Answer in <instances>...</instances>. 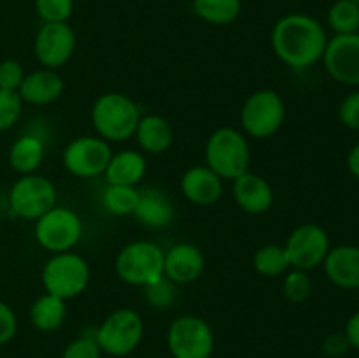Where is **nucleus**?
I'll use <instances>...</instances> for the list:
<instances>
[{"mask_svg": "<svg viewBox=\"0 0 359 358\" xmlns=\"http://www.w3.org/2000/svg\"><path fill=\"white\" fill-rule=\"evenodd\" d=\"M112 157L111 144L102 137L83 135L70 140L63 150V167L81 179L102 175Z\"/></svg>", "mask_w": 359, "mask_h": 358, "instance_id": "11", "label": "nucleus"}, {"mask_svg": "<svg viewBox=\"0 0 359 358\" xmlns=\"http://www.w3.org/2000/svg\"><path fill=\"white\" fill-rule=\"evenodd\" d=\"M140 150L149 154H161L172 146L174 130L167 118L160 114H144L137 125L135 135Z\"/></svg>", "mask_w": 359, "mask_h": 358, "instance_id": "22", "label": "nucleus"}, {"mask_svg": "<svg viewBox=\"0 0 359 358\" xmlns=\"http://www.w3.org/2000/svg\"><path fill=\"white\" fill-rule=\"evenodd\" d=\"M83 237V221L76 211L55 206L37 218L35 239L49 253L70 251Z\"/></svg>", "mask_w": 359, "mask_h": 358, "instance_id": "8", "label": "nucleus"}, {"mask_svg": "<svg viewBox=\"0 0 359 358\" xmlns=\"http://www.w3.org/2000/svg\"><path fill=\"white\" fill-rule=\"evenodd\" d=\"M18 330V319L9 304L0 300V344H7Z\"/></svg>", "mask_w": 359, "mask_h": 358, "instance_id": "36", "label": "nucleus"}, {"mask_svg": "<svg viewBox=\"0 0 359 358\" xmlns=\"http://www.w3.org/2000/svg\"><path fill=\"white\" fill-rule=\"evenodd\" d=\"M325 274L335 286L344 290L359 288V246L342 244L328 251L325 262Z\"/></svg>", "mask_w": 359, "mask_h": 358, "instance_id": "18", "label": "nucleus"}, {"mask_svg": "<svg viewBox=\"0 0 359 358\" xmlns=\"http://www.w3.org/2000/svg\"><path fill=\"white\" fill-rule=\"evenodd\" d=\"M284 249H286L291 269L309 272L323 265L332 246H330V237L325 228L316 223H304L291 232Z\"/></svg>", "mask_w": 359, "mask_h": 358, "instance_id": "12", "label": "nucleus"}, {"mask_svg": "<svg viewBox=\"0 0 359 358\" xmlns=\"http://www.w3.org/2000/svg\"><path fill=\"white\" fill-rule=\"evenodd\" d=\"M286 119V105L276 90L263 88L245 98L241 109L244 132L255 139H269L277 133Z\"/></svg>", "mask_w": 359, "mask_h": 358, "instance_id": "6", "label": "nucleus"}, {"mask_svg": "<svg viewBox=\"0 0 359 358\" xmlns=\"http://www.w3.org/2000/svg\"><path fill=\"white\" fill-rule=\"evenodd\" d=\"M165 251L151 241H135L123 246L114 269L119 279L132 286H147L163 276Z\"/></svg>", "mask_w": 359, "mask_h": 358, "instance_id": "4", "label": "nucleus"}, {"mask_svg": "<svg viewBox=\"0 0 359 358\" xmlns=\"http://www.w3.org/2000/svg\"><path fill=\"white\" fill-rule=\"evenodd\" d=\"M347 171L351 172V175L359 179V142L354 144L347 153Z\"/></svg>", "mask_w": 359, "mask_h": 358, "instance_id": "39", "label": "nucleus"}, {"mask_svg": "<svg viewBox=\"0 0 359 358\" xmlns=\"http://www.w3.org/2000/svg\"><path fill=\"white\" fill-rule=\"evenodd\" d=\"M67 316V304L63 298L44 293L35 298L30 307V321L41 332H55L63 325Z\"/></svg>", "mask_w": 359, "mask_h": 358, "instance_id": "24", "label": "nucleus"}, {"mask_svg": "<svg viewBox=\"0 0 359 358\" xmlns=\"http://www.w3.org/2000/svg\"><path fill=\"white\" fill-rule=\"evenodd\" d=\"M147 171V161L140 151L123 150L112 153L104 175L107 185L137 186L144 179Z\"/></svg>", "mask_w": 359, "mask_h": 358, "instance_id": "21", "label": "nucleus"}, {"mask_svg": "<svg viewBox=\"0 0 359 358\" xmlns=\"http://www.w3.org/2000/svg\"><path fill=\"white\" fill-rule=\"evenodd\" d=\"M207 167L221 179H237L249 171L251 151L244 133L231 126H221L210 133L205 144Z\"/></svg>", "mask_w": 359, "mask_h": 358, "instance_id": "3", "label": "nucleus"}, {"mask_svg": "<svg viewBox=\"0 0 359 358\" xmlns=\"http://www.w3.org/2000/svg\"><path fill=\"white\" fill-rule=\"evenodd\" d=\"M44 142L41 137L25 133L18 137L9 147V165L21 175L35 174L44 160Z\"/></svg>", "mask_w": 359, "mask_h": 358, "instance_id": "23", "label": "nucleus"}, {"mask_svg": "<svg viewBox=\"0 0 359 358\" xmlns=\"http://www.w3.org/2000/svg\"><path fill=\"white\" fill-rule=\"evenodd\" d=\"M140 109L133 98L119 91L100 95L91 107V123L98 137L107 142H123L135 135Z\"/></svg>", "mask_w": 359, "mask_h": 358, "instance_id": "2", "label": "nucleus"}, {"mask_svg": "<svg viewBox=\"0 0 359 358\" xmlns=\"http://www.w3.org/2000/svg\"><path fill=\"white\" fill-rule=\"evenodd\" d=\"M62 76L53 69H39L27 74L18 88V95L21 100L32 105H48L58 100L63 93Z\"/></svg>", "mask_w": 359, "mask_h": 358, "instance_id": "19", "label": "nucleus"}, {"mask_svg": "<svg viewBox=\"0 0 359 358\" xmlns=\"http://www.w3.org/2000/svg\"><path fill=\"white\" fill-rule=\"evenodd\" d=\"M356 291H358V300H359V288H358V290H356Z\"/></svg>", "mask_w": 359, "mask_h": 358, "instance_id": "40", "label": "nucleus"}, {"mask_svg": "<svg viewBox=\"0 0 359 358\" xmlns=\"http://www.w3.org/2000/svg\"><path fill=\"white\" fill-rule=\"evenodd\" d=\"M144 336V321L135 309L123 307L112 311L95 332L102 351L112 357L130 354L140 344Z\"/></svg>", "mask_w": 359, "mask_h": 358, "instance_id": "7", "label": "nucleus"}, {"mask_svg": "<svg viewBox=\"0 0 359 358\" xmlns=\"http://www.w3.org/2000/svg\"><path fill=\"white\" fill-rule=\"evenodd\" d=\"M168 347L174 358H210L214 350L212 329L198 316H179L168 329Z\"/></svg>", "mask_w": 359, "mask_h": 358, "instance_id": "10", "label": "nucleus"}, {"mask_svg": "<svg viewBox=\"0 0 359 358\" xmlns=\"http://www.w3.org/2000/svg\"><path fill=\"white\" fill-rule=\"evenodd\" d=\"M100 346H98L97 339L93 337H79V339L72 340L69 346L63 351V358H100Z\"/></svg>", "mask_w": 359, "mask_h": 358, "instance_id": "34", "label": "nucleus"}, {"mask_svg": "<svg viewBox=\"0 0 359 358\" xmlns=\"http://www.w3.org/2000/svg\"><path fill=\"white\" fill-rule=\"evenodd\" d=\"M277 58L294 70H304L323 60L328 35L316 18L291 13L277 20L270 35Z\"/></svg>", "mask_w": 359, "mask_h": 358, "instance_id": "1", "label": "nucleus"}, {"mask_svg": "<svg viewBox=\"0 0 359 358\" xmlns=\"http://www.w3.org/2000/svg\"><path fill=\"white\" fill-rule=\"evenodd\" d=\"M35 11L44 23H65L74 13V0H35Z\"/></svg>", "mask_w": 359, "mask_h": 358, "instance_id": "31", "label": "nucleus"}, {"mask_svg": "<svg viewBox=\"0 0 359 358\" xmlns=\"http://www.w3.org/2000/svg\"><path fill=\"white\" fill-rule=\"evenodd\" d=\"M25 69L18 60H4L0 62V90L18 91L25 79Z\"/></svg>", "mask_w": 359, "mask_h": 358, "instance_id": "33", "label": "nucleus"}, {"mask_svg": "<svg viewBox=\"0 0 359 358\" xmlns=\"http://www.w3.org/2000/svg\"><path fill=\"white\" fill-rule=\"evenodd\" d=\"M283 293L293 304H302L312 293V281L305 270L291 269L284 274Z\"/></svg>", "mask_w": 359, "mask_h": 358, "instance_id": "29", "label": "nucleus"}, {"mask_svg": "<svg viewBox=\"0 0 359 358\" xmlns=\"http://www.w3.org/2000/svg\"><path fill=\"white\" fill-rule=\"evenodd\" d=\"M328 25L335 35L358 34L359 32V4L354 0H337L328 11Z\"/></svg>", "mask_w": 359, "mask_h": 358, "instance_id": "28", "label": "nucleus"}, {"mask_svg": "<svg viewBox=\"0 0 359 358\" xmlns=\"http://www.w3.org/2000/svg\"><path fill=\"white\" fill-rule=\"evenodd\" d=\"M339 118L344 126L351 130H359V90L347 95L339 107Z\"/></svg>", "mask_w": 359, "mask_h": 358, "instance_id": "35", "label": "nucleus"}, {"mask_svg": "<svg viewBox=\"0 0 359 358\" xmlns=\"http://www.w3.org/2000/svg\"><path fill=\"white\" fill-rule=\"evenodd\" d=\"M205 269V258L198 246L191 242L175 244L165 253L163 276L175 284H188L198 279Z\"/></svg>", "mask_w": 359, "mask_h": 358, "instance_id": "15", "label": "nucleus"}, {"mask_svg": "<svg viewBox=\"0 0 359 358\" xmlns=\"http://www.w3.org/2000/svg\"><path fill=\"white\" fill-rule=\"evenodd\" d=\"M135 220L147 228H165L174 221V202L160 188L140 190L139 204L133 213Z\"/></svg>", "mask_w": 359, "mask_h": 358, "instance_id": "20", "label": "nucleus"}, {"mask_svg": "<svg viewBox=\"0 0 359 358\" xmlns=\"http://www.w3.org/2000/svg\"><path fill=\"white\" fill-rule=\"evenodd\" d=\"M344 333H346L347 339H349L351 347H356V350H359V311L354 312V314L347 319V325H346V330H344Z\"/></svg>", "mask_w": 359, "mask_h": 358, "instance_id": "38", "label": "nucleus"}, {"mask_svg": "<svg viewBox=\"0 0 359 358\" xmlns=\"http://www.w3.org/2000/svg\"><path fill=\"white\" fill-rule=\"evenodd\" d=\"M181 192L195 206H212L223 197V179L207 165H195L182 174Z\"/></svg>", "mask_w": 359, "mask_h": 358, "instance_id": "16", "label": "nucleus"}, {"mask_svg": "<svg viewBox=\"0 0 359 358\" xmlns=\"http://www.w3.org/2000/svg\"><path fill=\"white\" fill-rule=\"evenodd\" d=\"M23 112V100L18 91L0 90V132L13 128L21 118Z\"/></svg>", "mask_w": 359, "mask_h": 358, "instance_id": "32", "label": "nucleus"}, {"mask_svg": "<svg viewBox=\"0 0 359 358\" xmlns=\"http://www.w3.org/2000/svg\"><path fill=\"white\" fill-rule=\"evenodd\" d=\"M175 286L177 284L172 283L168 277L161 276L154 283L144 286V298L149 305L156 309H167L174 304L175 300Z\"/></svg>", "mask_w": 359, "mask_h": 358, "instance_id": "30", "label": "nucleus"}, {"mask_svg": "<svg viewBox=\"0 0 359 358\" xmlns=\"http://www.w3.org/2000/svg\"><path fill=\"white\" fill-rule=\"evenodd\" d=\"M42 286L46 293L70 300L86 290L90 283V265L74 251L55 253L42 269Z\"/></svg>", "mask_w": 359, "mask_h": 358, "instance_id": "5", "label": "nucleus"}, {"mask_svg": "<svg viewBox=\"0 0 359 358\" xmlns=\"http://www.w3.org/2000/svg\"><path fill=\"white\" fill-rule=\"evenodd\" d=\"M349 339H347V336L344 332L330 333V336L323 340V353H325L326 357H344V354L349 351Z\"/></svg>", "mask_w": 359, "mask_h": 358, "instance_id": "37", "label": "nucleus"}, {"mask_svg": "<svg viewBox=\"0 0 359 358\" xmlns=\"http://www.w3.org/2000/svg\"><path fill=\"white\" fill-rule=\"evenodd\" d=\"M76 51V32L65 23H44L39 28L34 42L35 58L44 69H60Z\"/></svg>", "mask_w": 359, "mask_h": 358, "instance_id": "13", "label": "nucleus"}, {"mask_svg": "<svg viewBox=\"0 0 359 358\" xmlns=\"http://www.w3.org/2000/svg\"><path fill=\"white\" fill-rule=\"evenodd\" d=\"M323 63L337 83L359 86V32L328 39Z\"/></svg>", "mask_w": 359, "mask_h": 358, "instance_id": "14", "label": "nucleus"}, {"mask_svg": "<svg viewBox=\"0 0 359 358\" xmlns=\"http://www.w3.org/2000/svg\"><path fill=\"white\" fill-rule=\"evenodd\" d=\"M252 265H255L256 272L265 277L284 276L291 269L286 249L279 244H265L256 249L255 256H252Z\"/></svg>", "mask_w": 359, "mask_h": 358, "instance_id": "26", "label": "nucleus"}, {"mask_svg": "<svg viewBox=\"0 0 359 358\" xmlns=\"http://www.w3.org/2000/svg\"><path fill=\"white\" fill-rule=\"evenodd\" d=\"M233 199L244 213L263 214L270 211L273 204V190L263 175L255 172H244L233 179Z\"/></svg>", "mask_w": 359, "mask_h": 358, "instance_id": "17", "label": "nucleus"}, {"mask_svg": "<svg viewBox=\"0 0 359 358\" xmlns=\"http://www.w3.org/2000/svg\"><path fill=\"white\" fill-rule=\"evenodd\" d=\"M193 11L210 25H231L242 11V0H193Z\"/></svg>", "mask_w": 359, "mask_h": 358, "instance_id": "25", "label": "nucleus"}, {"mask_svg": "<svg viewBox=\"0 0 359 358\" xmlns=\"http://www.w3.org/2000/svg\"><path fill=\"white\" fill-rule=\"evenodd\" d=\"M9 206L16 216L37 220L56 206V188L41 174H25L11 186Z\"/></svg>", "mask_w": 359, "mask_h": 358, "instance_id": "9", "label": "nucleus"}, {"mask_svg": "<svg viewBox=\"0 0 359 358\" xmlns=\"http://www.w3.org/2000/svg\"><path fill=\"white\" fill-rule=\"evenodd\" d=\"M139 197L140 190H137V186L107 185L102 195V206L114 216H130V214L133 216Z\"/></svg>", "mask_w": 359, "mask_h": 358, "instance_id": "27", "label": "nucleus"}]
</instances>
